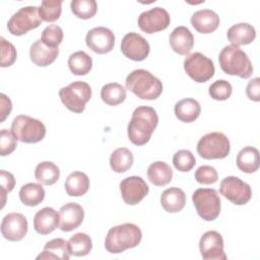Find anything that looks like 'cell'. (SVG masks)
Masks as SVG:
<instances>
[{
    "label": "cell",
    "mask_w": 260,
    "mask_h": 260,
    "mask_svg": "<svg viewBox=\"0 0 260 260\" xmlns=\"http://www.w3.org/2000/svg\"><path fill=\"white\" fill-rule=\"evenodd\" d=\"M147 178L154 186H165L172 181L173 170L165 161H155L148 167Z\"/></svg>",
    "instance_id": "cell-29"
},
{
    "label": "cell",
    "mask_w": 260,
    "mask_h": 260,
    "mask_svg": "<svg viewBox=\"0 0 260 260\" xmlns=\"http://www.w3.org/2000/svg\"><path fill=\"white\" fill-rule=\"evenodd\" d=\"M27 219L18 212H12L5 215L1 222L2 236L11 242H18L22 240L27 233Z\"/></svg>",
    "instance_id": "cell-17"
},
{
    "label": "cell",
    "mask_w": 260,
    "mask_h": 260,
    "mask_svg": "<svg viewBox=\"0 0 260 260\" xmlns=\"http://www.w3.org/2000/svg\"><path fill=\"white\" fill-rule=\"evenodd\" d=\"M134 161L132 152L126 147H119L115 149L110 157L111 169L118 174L125 173L128 171Z\"/></svg>",
    "instance_id": "cell-31"
},
{
    "label": "cell",
    "mask_w": 260,
    "mask_h": 260,
    "mask_svg": "<svg viewBox=\"0 0 260 260\" xmlns=\"http://www.w3.org/2000/svg\"><path fill=\"white\" fill-rule=\"evenodd\" d=\"M35 178L40 184L51 186L59 180L60 170L52 161H42L36 167Z\"/></svg>",
    "instance_id": "cell-32"
},
{
    "label": "cell",
    "mask_w": 260,
    "mask_h": 260,
    "mask_svg": "<svg viewBox=\"0 0 260 260\" xmlns=\"http://www.w3.org/2000/svg\"><path fill=\"white\" fill-rule=\"evenodd\" d=\"M70 253L68 250L67 242L64 239L57 238L46 243L43 252L37 257V259H61L68 260Z\"/></svg>",
    "instance_id": "cell-28"
},
{
    "label": "cell",
    "mask_w": 260,
    "mask_h": 260,
    "mask_svg": "<svg viewBox=\"0 0 260 260\" xmlns=\"http://www.w3.org/2000/svg\"><path fill=\"white\" fill-rule=\"evenodd\" d=\"M192 201L202 219L212 221L218 217L220 213V198L215 189H197L192 195Z\"/></svg>",
    "instance_id": "cell-8"
},
{
    "label": "cell",
    "mask_w": 260,
    "mask_h": 260,
    "mask_svg": "<svg viewBox=\"0 0 260 260\" xmlns=\"http://www.w3.org/2000/svg\"><path fill=\"white\" fill-rule=\"evenodd\" d=\"M0 45H1V67H9L11 66L17 57L15 47L8 41H6L3 37L0 38Z\"/></svg>",
    "instance_id": "cell-41"
},
{
    "label": "cell",
    "mask_w": 260,
    "mask_h": 260,
    "mask_svg": "<svg viewBox=\"0 0 260 260\" xmlns=\"http://www.w3.org/2000/svg\"><path fill=\"white\" fill-rule=\"evenodd\" d=\"M85 44L92 52L96 54H107L114 48L115 36L108 27H93L87 31Z\"/></svg>",
    "instance_id": "cell-16"
},
{
    "label": "cell",
    "mask_w": 260,
    "mask_h": 260,
    "mask_svg": "<svg viewBox=\"0 0 260 260\" xmlns=\"http://www.w3.org/2000/svg\"><path fill=\"white\" fill-rule=\"evenodd\" d=\"M126 88L141 100L152 101L159 98L164 86L161 81L145 69L133 70L126 78Z\"/></svg>",
    "instance_id": "cell-3"
},
{
    "label": "cell",
    "mask_w": 260,
    "mask_h": 260,
    "mask_svg": "<svg viewBox=\"0 0 260 260\" xmlns=\"http://www.w3.org/2000/svg\"><path fill=\"white\" fill-rule=\"evenodd\" d=\"M231 150L229 138L221 132H210L202 136L197 143V152L204 159H221Z\"/></svg>",
    "instance_id": "cell-7"
},
{
    "label": "cell",
    "mask_w": 260,
    "mask_h": 260,
    "mask_svg": "<svg viewBox=\"0 0 260 260\" xmlns=\"http://www.w3.org/2000/svg\"><path fill=\"white\" fill-rule=\"evenodd\" d=\"M62 104L73 113H82L91 98V87L84 81H74L59 90Z\"/></svg>",
    "instance_id": "cell-6"
},
{
    "label": "cell",
    "mask_w": 260,
    "mask_h": 260,
    "mask_svg": "<svg viewBox=\"0 0 260 260\" xmlns=\"http://www.w3.org/2000/svg\"><path fill=\"white\" fill-rule=\"evenodd\" d=\"M0 178H1V195H2V207H3L5 204L6 194L11 192L15 186V179L11 173L4 170H1Z\"/></svg>",
    "instance_id": "cell-44"
},
{
    "label": "cell",
    "mask_w": 260,
    "mask_h": 260,
    "mask_svg": "<svg viewBox=\"0 0 260 260\" xmlns=\"http://www.w3.org/2000/svg\"><path fill=\"white\" fill-rule=\"evenodd\" d=\"M171 22L169 12L161 7H154L138 16V26L146 34H154L166 29Z\"/></svg>",
    "instance_id": "cell-12"
},
{
    "label": "cell",
    "mask_w": 260,
    "mask_h": 260,
    "mask_svg": "<svg viewBox=\"0 0 260 260\" xmlns=\"http://www.w3.org/2000/svg\"><path fill=\"white\" fill-rule=\"evenodd\" d=\"M11 132L20 142L37 143L44 139L46 127L38 119L26 115H19L11 123Z\"/></svg>",
    "instance_id": "cell-5"
},
{
    "label": "cell",
    "mask_w": 260,
    "mask_h": 260,
    "mask_svg": "<svg viewBox=\"0 0 260 260\" xmlns=\"http://www.w3.org/2000/svg\"><path fill=\"white\" fill-rule=\"evenodd\" d=\"M184 69L187 75L198 83L208 81L215 71L212 60L200 52L192 53L186 57Z\"/></svg>",
    "instance_id": "cell-10"
},
{
    "label": "cell",
    "mask_w": 260,
    "mask_h": 260,
    "mask_svg": "<svg viewBox=\"0 0 260 260\" xmlns=\"http://www.w3.org/2000/svg\"><path fill=\"white\" fill-rule=\"evenodd\" d=\"M70 255L81 257L89 254L92 248V242L89 236L84 233H76L67 242Z\"/></svg>",
    "instance_id": "cell-35"
},
{
    "label": "cell",
    "mask_w": 260,
    "mask_h": 260,
    "mask_svg": "<svg viewBox=\"0 0 260 260\" xmlns=\"http://www.w3.org/2000/svg\"><path fill=\"white\" fill-rule=\"evenodd\" d=\"M174 111L177 119L181 122L191 123L200 116L201 107L194 99H183L176 103Z\"/></svg>",
    "instance_id": "cell-25"
},
{
    "label": "cell",
    "mask_w": 260,
    "mask_h": 260,
    "mask_svg": "<svg viewBox=\"0 0 260 260\" xmlns=\"http://www.w3.org/2000/svg\"><path fill=\"white\" fill-rule=\"evenodd\" d=\"M194 45V37L186 26H177L170 35V46L179 55H188Z\"/></svg>",
    "instance_id": "cell-21"
},
{
    "label": "cell",
    "mask_w": 260,
    "mask_h": 260,
    "mask_svg": "<svg viewBox=\"0 0 260 260\" xmlns=\"http://www.w3.org/2000/svg\"><path fill=\"white\" fill-rule=\"evenodd\" d=\"M196 181L202 185L214 184L218 179L217 171L211 166H201L195 171Z\"/></svg>",
    "instance_id": "cell-42"
},
{
    "label": "cell",
    "mask_w": 260,
    "mask_h": 260,
    "mask_svg": "<svg viewBox=\"0 0 260 260\" xmlns=\"http://www.w3.org/2000/svg\"><path fill=\"white\" fill-rule=\"evenodd\" d=\"M68 67L74 75H86L92 68V59L84 51H77L69 56Z\"/></svg>",
    "instance_id": "cell-34"
},
{
    "label": "cell",
    "mask_w": 260,
    "mask_h": 260,
    "mask_svg": "<svg viewBox=\"0 0 260 260\" xmlns=\"http://www.w3.org/2000/svg\"><path fill=\"white\" fill-rule=\"evenodd\" d=\"M219 192L224 198L236 205H244L248 203L252 197V190L249 184L234 176L222 179Z\"/></svg>",
    "instance_id": "cell-11"
},
{
    "label": "cell",
    "mask_w": 260,
    "mask_h": 260,
    "mask_svg": "<svg viewBox=\"0 0 260 260\" xmlns=\"http://www.w3.org/2000/svg\"><path fill=\"white\" fill-rule=\"evenodd\" d=\"M84 210L75 202L64 204L59 210V229L62 232H71L77 229L83 221Z\"/></svg>",
    "instance_id": "cell-18"
},
{
    "label": "cell",
    "mask_w": 260,
    "mask_h": 260,
    "mask_svg": "<svg viewBox=\"0 0 260 260\" xmlns=\"http://www.w3.org/2000/svg\"><path fill=\"white\" fill-rule=\"evenodd\" d=\"M126 88L117 82L105 84L101 89V98L103 102L109 106H118L126 99Z\"/></svg>",
    "instance_id": "cell-33"
},
{
    "label": "cell",
    "mask_w": 260,
    "mask_h": 260,
    "mask_svg": "<svg viewBox=\"0 0 260 260\" xmlns=\"http://www.w3.org/2000/svg\"><path fill=\"white\" fill-rule=\"evenodd\" d=\"M232 84L224 79L214 81L208 88L209 95L215 101H226L232 95Z\"/></svg>",
    "instance_id": "cell-40"
},
{
    "label": "cell",
    "mask_w": 260,
    "mask_h": 260,
    "mask_svg": "<svg viewBox=\"0 0 260 260\" xmlns=\"http://www.w3.org/2000/svg\"><path fill=\"white\" fill-rule=\"evenodd\" d=\"M0 122H4V120L9 116L12 110V103L10 99L4 93L0 94Z\"/></svg>",
    "instance_id": "cell-46"
},
{
    "label": "cell",
    "mask_w": 260,
    "mask_h": 260,
    "mask_svg": "<svg viewBox=\"0 0 260 260\" xmlns=\"http://www.w3.org/2000/svg\"><path fill=\"white\" fill-rule=\"evenodd\" d=\"M59 55L58 48H50L46 46L42 40L36 41L29 49V57L31 62L40 67H46L52 64Z\"/></svg>",
    "instance_id": "cell-22"
},
{
    "label": "cell",
    "mask_w": 260,
    "mask_h": 260,
    "mask_svg": "<svg viewBox=\"0 0 260 260\" xmlns=\"http://www.w3.org/2000/svg\"><path fill=\"white\" fill-rule=\"evenodd\" d=\"M41 40L50 48H58L63 41V30L57 24H50L42 31Z\"/></svg>",
    "instance_id": "cell-39"
},
{
    "label": "cell",
    "mask_w": 260,
    "mask_h": 260,
    "mask_svg": "<svg viewBox=\"0 0 260 260\" xmlns=\"http://www.w3.org/2000/svg\"><path fill=\"white\" fill-rule=\"evenodd\" d=\"M17 139L12 132L7 129H2L0 132V153L2 156L9 155L16 148Z\"/></svg>",
    "instance_id": "cell-43"
},
{
    "label": "cell",
    "mask_w": 260,
    "mask_h": 260,
    "mask_svg": "<svg viewBox=\"0 0 260 260\" xmlns=\"http://www.w3.org/2000/svg\"><path fill=\"white\" fill-rule=\"evenodd\" d=\"M199 249L204 260H225L223 239L216 231H208L202 235L199 241Z\"/></svg>",
    "instance_id": "cell-15"
},
{
    "label": "cell",
    "mask_w": 260,
    "mask_h": 260,
    "mask_svg": "<svg viewBox=\"0 0 260 260\" xmlns=\"http://www.w3.org/2000/svg\"><path fill=\"white\" fill-rule=\"evenodd\" d=\"M173 164L178 171L189 172L194 168L196 164V158L190 150L180 149L174 154Z\"/></svg>",
    "instance_id": "cell-38"
},
{
    "label": "cell",
    "mask_w": 260,
    "mask_h": 260,
    "mask_svg": "<svg viewBox=\"0 0 260 260\" xmlns=\"http://www.w3.org/2000/svg\"><path fill=\"white\" fill-rule=\"evenodd\" d=\"M218 62L221 70L229 75L246 79L253 73V66L248 55L235 45L223 47L219 53Z\"/></svg>",
    "instance_id": "cell-4"
},
{
    "label": "cell",
    "mask_w": 260,
    "mask_h": 260,
    "mask_svg": "<svg viewBox=\"0 0 260 260\" xmlns=\"http://www.w3.org/2000/svg\"><path fill=\"white\" fill-rule=\"evenodd\" d=\"M247 96L254 102L260 101V79L259 77H255L250 80L246 87Z\"/></svg>",
    "instance_id": "cell-45"
},
{
    "label": "cell",
    "mask_w": 260,
    "mask_h": 260,
    "mask_svg": "<svg viewBox=\"0 0 260 260\" xmlns=\"http://www.w3.org/2000/svg\"><path fill=\"white\" fill-rule=\"evenodd\" d=\"M59 226V213L52 207H44L34 217V228L40 235H49Z\"/></svg>",
    "instance_id": "cell-19"
},
{
    "label": "cell",
    "mask_w": 260,
    "mask_h": 260,
    "mask_svg": "<svg viewBox=\"0 0 260 260\" xmlns=\"http://www.w3.org/2000/svg\"><path fill=\"white\" fill-rule=\"evenodd\" d=\"M141 239L142 233L138 225L126 222L109 230L105 240V247L109 253L120 254L127 249L137 247Z\"/></svg>",
    "instance_id": "cell-2"
},
{
    "label": "cell",
    "mask_w": 260,
    "mask_h": 260,
    "mask_svg": "<svg viewBox=\"0 0 260 260\" xmlns=\"http://www.w3.org/2000/svg\"><path fill=\"white\" fill-rule=\"evenodd\" d=\"M89 185V179L85 173L73 172L67 177L64 187L69 196L79 197L88 191Z\"/></svg>",
    "instance_id": "cell-27"
},
{
    "label": "cell",
    "mask_w": 260,
    "mask_h": 260,
    "mask_svg": "<svg viewBox=\"0 0 260 260\" xmlns=\"http://www.w3.org/2000/svg\"><path fill=\"white\" fill-rule=\"evenodd\" d=\"M192 26L200 34H211L219 25V16L210 9H201L191 16Z\"/></svg>",
    "instance_id": "cell-20"
},
{
    "label": "cell",
    "mask_w": 260,
    "mask_h": 260,
    "mask_svg": "<svg viewBox=\"0 0 260 260\" xmlns=\"http://www.w3.org/2000/svg\"><path fill=\"white\" fill-rule=\"evenodd\" d=\"M46 192L41 184L27 183L19 190V199L26 206H37L45 199Z\"/></svg>",
    "instance_id": "cell-30"
},
{
    "label": "cell",
    "mask_w": 260,
    "mask_h": 260,
    "mask_svg": "<svg viewBox=\"0 0 260 260\" xmlns=\"http://www.w3.org/2000/svg\"><path fill=\"white\" fill-rule=\"evenodd\" d=\"M70 7L72 13L81 19H89L98 11V4L94 0H72Z\"/></svg>",
    "instance_id": "cell-36"
},
{
    "label": "cell",
    "mask_w": 260,
    "mask_h": 260,
    "mask_svg": "<svg viewBox=\"0 0 260 260\" xmlns=\"http://www.w3.org/2000/svg\"><path fill=\"white\" fill-rule=\"evenodd\" d=\"M149 191L146 182L138 176L125 178L120 183V192L124 202L128 205L138 204Z\"/></svg>",
    "instance_id": "cell-13"
},
{
    "label": "cell",
    "mask_w": 260,
    "mask_h": 260,
    "mask_svg": "<svg viewBox=\"0 0 260 260\" xmlns=\"http://www.w3.org/2000/svg\"><path fill=\"white\" fill-rule=\"evenodd\" d=\"M39 7L25 6L16 11L8 20V31L13 36H23L28 30L37 28L42 23Z\"/></svg>",
    "instance_id": "cell-9"
},
{
    "label": "cell",
    "mask_w": 260,
    "mask_h": 260,
    "mask_svg": "<svg viewBox=\"0 0 260 260\" xmlns=\"http://www.w3.org/2000/svg\"><path fill=\"white\" fill-rule=\"evenodd\" d=\"M228 40L235 46H245L251 44L256 38L255 28L246 22L234 24L228 29Z\"/></svg>",
    "instance_id": "cell-23"
},
{
    "label": "cell",
    "mask_w": 260,
    "mask_h": 260,
    "mask_svg": "<svg viewBox=\"0 0 260 260\" xmlns=\"http://www.w3.org/2000/svg\"><path fill=\"white\" fill-rule=\"evenodd\" d=\"M62 12V1H43L39 7V13L43 21L54 22L58 20Z\"/></svg>",
    "instance_id": "cell-37"
},
{
    "label": "cell",
    "mask_w": 260,
    "mask_h": 260,
    "mask_svg": "<svg viewBox=\"0 0 260 260\" xmlns=\"http://www.w3.org/2000/svg\"><path fill=\"white\" fill-rule=\"evenodd\" d=\"M237 167L243 173L252 174L259 169V151L256 147L246 146L242 148L237 155Z\"/></svg>",
    "instance_id": "cell-26"
},
{
    "label": "cell",
    "mask_w": 260,
    "mask_h": 260,
    "mask_svg": "<svg viewBox=\"0 0 260 260\" xmlns=\"http://www.w3.org/2000/svg\"><path fill=\"white\" fill-rule=\"evenodd\" d=\"M160 204L162 208L169 213L179 212L185 207L186 194L180 188H169L161 193Z\"/></svg>",
    "instance_id": "cell-24"
},
{
    "label": "cell",
    "mask_w": 260,
    "mask_h": 260,
    "mask_svg": "<svg viewBox=\"0 0 260 260\" xmlns=\"http://www.w3.org/2000/svg\"><path fill=\"white\" fill-rule=\"evenodd\" d=\"M158 124V116L151 107L140 106L132 114L127 132L129 140L135 145L146 144Z\"/></svg>",
    "instance_id": "cell-1"
},
{
    "label": "cell",
    "mask_w": 260,
    "mask_h": 260,
    "mask_svg": "<svg viewBox=\"0 0 260 260\" xmlns=\"http://www.w3.org/2000/svg\"><path fill=\"white\" fill-rule=\"evenodd\" d=\"M121 51L125 57L133 61H143L149 54L148 42L137 32H128L121 42Z\"/></svg>",
    "instance_id": "cell-14"
}]
</instances>
